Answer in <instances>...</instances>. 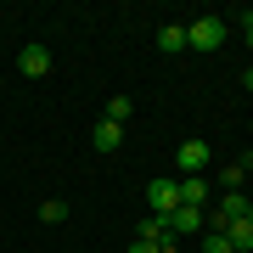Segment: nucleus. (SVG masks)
I'll return each mask as SVG.
<instances>
[{
  "instance_id": "nucleus-6",
  "label": "nucleus",
  "mask_w": 253,
  "mask_h": 253,
  "mask_svg": "<svg viewBox=\"0 0 253 253\" xmlns=\"http://www.w3.org/2000/svg\"><path fill=\"white\" fill-rule=\"evenodd\" d=\"M208 197L214 191H208L203 174H180V208H208Z\"/></svg>"
},
{
  "instance_id": "nucleus-11",
  "label": "nucleus",
  "mask_w": 253,
  "mask_h": 253,
  "mask_svg": "<svg viewBox=\"0 0 253 253\" xmlns=\"http://www.w3.org/2000/svg\"><path fill=\"white\" fill-rule=\"evenodd\" d=\"M129 113H135V101H129V96H107V107H101V118H107V124H118V129L129 124Z\"/></svg>"
},
{
  "instance_id": "nucleus-4",
  "label": "nucleus",
  "mask_w": 253,
  "mask_h": 253,
  "mask_svg": "<svg viewBox=\"0 0 253 253\" xmlns=\"http://www.w3.org/2000/svg\"><path fill=\"white\" fill-rule=\"evenodd\" d=\"M17 73H23V79H45V73H51V51L45 45H23L17 51Z\"/></svg>"
},
{
  "instance_id": "nucleus-9",
  "label": "nucleus",
  "mask_w": 253,
  "mask_h": 253,
  "mask_svg": "<svg viewBox=\"0 0 253 253\" xmlns=\"http://www.w3.org/2000/svg\"><path fill=\"white\" fill-rule=\"evenodd\" d=\"M219 236L231 242V253H248V248H253V225H248V219H231V225L219 231Z\"/></svg>"
},
{
  "instance_id": "nucleus-14",
  "label": "nucleus",
  "mask_w": 253,
  "mask_h": 253,
  "mask_svg": "<svg viewBox=\"0 0 253 253\" xmlns=\"http://www.w3.org/2000/svg\"><path fill=\"white\" fill-rule=\"evenodd\" d=\"M158 253H180V236H163V242H158Z\"/></svg>"
},
{
  "instance_id": "nucleus-5",
  "label": "nucleus",
  "mask_w": 253,
  "mask_h": 253,
  "mask_svg": "<svg viewBox=\"0 0 253 253\" xmlns=\"http://www.w3.org/2000/svg\"><path fill=\"white\" fill-rule=\"evenodd\" d=\"M203 231H208L203 208H174V214H169V236H203Z\"/></svg>"
},
{
  "instance_id": "nucleus-2",
  "label": "nucleus",
  "mask_w": 253,
  "mask_h": 253,
  "mask_svg": "<svg viewBox=\"0 0 253 253\" xmlns=\"http://www.w3.org/2000/svg\"><path fill=\"white\" fill-rule=\"evenodd\" d=\"M174 158H180V174H203L208 158H214V146H208L203 135H191V141H180V152H174Z\"/></svg>"
},
{
  "instance_id": "nucleus-16",
  "label": "nucleus",
  "mask_w": 253,
  "mask_h": 253,
  "mask_svg": "<svg viewBox=\"0 0 253 253\" xmlns=\"http://www.w3.org/2000/svg\"><path fill=\"white\" fill-rule=\"evenodd\" d=\"M242 84H248V90H253V68H248V73H242Z\"/></svg>"
},
{
  "instance_id": "nucleus-18",
  "label": "nucleus",
  "mask_w": 253,
  "mask_h": 253,
  "mask_svg": "<svg viewBox=\"0 0 253 253\" xmlns=\"http://www.w3.org/2000/svg\"><path fill=\"white\" fill-rule=\"evenodd\" d=\"M248 45H253V23H248Z\"/></svg>"
},
{
  "instance_id": "nucleus-15",
  "label": "nucleus",
  "mask_w": 253,
  "mask_h": 253,
  "mask_svg": "<svg viewBox=\"0 0 253 253\" xmlns=\"http://www.w3.org/2000/svg\"><path fill=\"white\" fill-rule=\"evenodd\" d=\"M129 253H158V242H141V236H135V242H129Z\"/></svg>"
},
{
  "instance_id": "nucleus-12",
  "label": "nucleus",
  "mask_w": 253,
  "mask_h": 253,
  "mask_svg": "<svg viewBox=\"0 0 253 253\" xmlns=\"http://www.w3.org/2000/svg\"><path fill=\"white\" fill-rule=\"evenodd\" d=\"M40 219H45V225H62V219H68V203L62 197H45V203H40Z\"/></svg>"
},
{
  "instance_id": "nucleus-8",
  "label": "nucleus",
  "mask_w": 253,
  "mask_h": 253,
  "mask_svg": "<svg viewBox=\"0 0 253 253\" xmlns=\"http://www.w3.org/2000/svg\"><path fill=\"white\" fill-rule=\"evenodd\" d=\"M118 141H124V129H118V124H107V118H96V124H90V146H96V152H113Z\"/></svg>"
},
{
  "instance_id": "nucleus-7",
  "label": "nucleus",
  "mask_w": 253,
  "mask_h": 253,
  "mask_svg": "<svg viewBox=\"0 0 253 253\" xmlns=\"http://www.w3.org/2000/svg\"><path fill=\"white\" fill-rule=\"evenodd\" d=\"M248 169H253V152H242L236 163H225V169H219V191H242V180H248Z\"/></svg>"
},
{
  "instance_id": "nucleus-17",
  "label": "nucleus",
  "mask_w": 253,
  "mask_h": 253,
  "mask_svg": "<svg viewBox=\"0 0 253 253\" xmlns=\"http://www.w3.org/2000/svg\"><path fill=\"white\" fill-rule=\"evenodd\" d=\"M242 219H248V225H253V197H248V214H242Z\"/></svg>"
},
{
  "instance_id": "nucleus-3",
  "label": "nucleus",
  "mask_w": 253,
  "mask_h": 253,
  "mask_svg": "<svg viewBox=\"0 0 253 253\" xmlns=\"http://www.w3.org/2000/svg\"><path fill=\"white\" fill-rule=\"evenodd\" d=\"M146 208L152 214H174L180 208V180H152L146 186Z\"/></svg>"
},
{
  "instance_id": "nucleus-10",
  "label": "nucleus",
  "mask_w": 253,
  "mask_h": 253,
  "mask_svg": "<svg viewBox=\"0 0 253 253\" xmlns=\"http://www.w3.org/2000/svg\"><path fill=\"white\" fill-rule=\"evenodd\" d=\"M158 51H169V56L186 51V23H163L158 28Z\"/></svg>"
},
{
  "instance_id": "nucleus-13",
  "label": "nucleus",
  "mask_w": 253,
  "mask_h": 253,
  "mask_svg": "<svg viewBox=\"0 0 253 253\" xmlns=\"http://www.w3.org/2000/svg\"><path fill=\"white\" fill-rule=\"evenodd\" d=\"M203 253H231V242H225V236L214 231V236H208V242H203Z\"/></svg>"
},
{
  "instance_id": "nucleus-19",
  "label": "nucleus",
  "mask_w": 253,
  "mask_h": 253,
  "mask_svg": "<svg viewBox=\"0 0 253 253\" xmlns=\"http://www.w3.org/2000/svg\"><path fill=\"white\" fill-rule=\"evenodd\" d=\"M242 17H248V23H253V6H248V11H242Z\"/></svg>"
},
{
  "instance_id": "nucleus-1",
  "label": "nucleus",
  "mask_w": 253,
  "mask_h": 253,
  "mask_svg": "<svg viewBox=\"0 0 253 253\" xmlns=\"http://www.w3.org/2000/svg\"><path fill=\"white\" fill-rule=\"evenodd\" d=\"M225 45V17H191L186 23V51H219Z\"/></svg>"
}]
</instances>
